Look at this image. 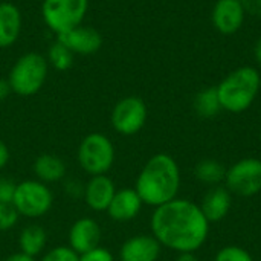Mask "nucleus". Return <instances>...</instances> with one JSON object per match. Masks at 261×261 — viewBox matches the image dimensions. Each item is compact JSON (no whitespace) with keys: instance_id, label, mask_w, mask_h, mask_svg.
Instances as JSON below:
<instances>
[{"instance_id":"22","label":"nucleus","mask_w":261,"mask_h":261,"mask_svg":"<svg viewBox=\"0 0 261 261\" xmlns=\"http://www.w3.org/2000/svg\"><path fill=\"white\" fill-rule=\"evenodd\" d=\"M49 61L57 70H67L73 64V54L64 44L57 41L49 49Z\"/></svg>"},{"instance_id":"11","label":"nucleus","mask_w":261,"mask_h":261,"mask_svg":"<svg viewBox=\"0 0 261 261\" xmlns=\"http://www.w3.org/2000/svg\"><path fill=\"white\" fill-rule=\"evenodd\" d=\"M101 226L92 217L78 219L69 229V245L78 255L99 246L101 242Z\"/></svg>"},{"instance_id":"31","label":"nucleus","mask_w":261,"mask_h":261,"mask_svg":"<svg viewBox=\"0 0 261 261\" xmlns=\"http://www.w3.org/2000/svg\"><path fill=\"white\" fill-rule=\"evenodd\" d=\"M174 261H200L194 254H179Z\"/></svg>"},{"instance_id":"30","label":"nucleus","mask_w":261,"mask_h":261,"mask_svg":"<svg viewBox=\"0 0 261 261\" xmlns=\"http://www.w3.org/2000/svg\"><path fill=\"white\" fill-rule=\"evenodd\" d=\"M3 261H35V258H32V257H29V255H26V254L18 251L15 254H11L9 257H6Z\"/></svg>"},{"instance_id":"33","label":"nucleus","mask_w":261,"mask_h":261,"mask_svg":"<svg viewBox=\"0 0 261 261\" xmlns=\"http://www.w3.org/2000/svg\"><path fill=\"white\" fill-rule=\"evenodd\" d=\"M260 139H261V136H260Z\"/></svg>"},{"instance_id":"3","label":"nucleus","mask_w":261,"mask_h":261,"mask_svg":"<svg viewBox=\"0 0 261 261\" xmlns=\"http://www.w3.org/2000/svg\"><path fill=\"white\" fill-rule=\"evenodd\" d=\"M261 86V76L254 67H240L231 72L219 86L217 93L223 110L242 113L251 107Z\"/></svg>"},{"instance_id":"19","label":"nucleus","mask_w":261,"mask_h":261,"mask_svg":"<svg viewBox=\"0 0 261 261\" xmlns=\"http://www.w3.org/2000/svg\"><path fill=\"white\" fill-rule=\"evenodd\" d=\"M47 245V234L40 225H28L20 231L18 236V249L20 252L35 258L40 255Z\"/></svg>"},{"instance_id":"32","label":"nucleus","mask_w":261,"mask_h":261,"mask_svg":"<svg viewBox=\"0 0 261 261\" xmlns=\"http://www.w3.org/2000/svg\"><path fill=\"white\" fill-rule=\"evenodd\" d=\"M254 52H255V58H257V61L261 64V38L257 41V44H255V49H254Z\"/></svg>"},{"instance_id":"12","label":"nucleus","mask_w":261,"mask_h":261,"mask_svg":"<svg viewBox=\"0 0 261 261\" xmlns=\"http://www.w3.org/2000/svg\"><path fill=\"white\" fill-rule=\"evenodd\" d=\"M161 249V243L153 236H133L122 243L119 249V261H158Z\"/></svg>"},{"instance_id":"2","label":"nucleus","mask_w":261,"mask_h":261,"mask_svg":"<svg viewBox=\"0 0 261 261\" xmlns=\"http://www.w3.org/2000/svg\"><path fill=\"white\" fill-rule=\"evenodd\" d=\"M180 188V170L174 158L165 153L151 156L138 174L135 190L144 205L158 208L174 199Z\"/></svg>"},{"instance_id":"14","label":"nucleus","mask_w":261,"mask_h":261,"mask_svg":"<svg viewBox=\"0 0 261 261\" xmlns=\"http://www.w3.org/2000/svg\"><path fill=\"white\" fill-rule=\"evenodd\" d=\"M142 205L144 203L135 188H122L116 190L106 213L115 222H130L139 216Z\"/></svg>"},{"instance_id":"20","label":"nucleus","mask_w":261,"mask_h":261,"mask_svg":"<svg viewBox=\"0 0 261 261\" xmlns=\"http://www.w3.org/2000/svg\"><path fill=\"white\" fill-rule=\"evenodd\" d=\"M194 174H196L197 180H200L206 185L217 187L222 180H225L226 168L222 165V162H219L216 159H203V161L197 162V165L194 168Z\"/></svg>"},{"instance_id":"28","label":"nucleus","mask_w":261,"mask_h":261,"mask_svg":"<svg viewBox=\"0 0 261 261\" xmlns=\"http://www.w3.org/2000/svg\"><path fill=\"white\" fill-rule=\"evenodd\" d=\"M9 159H11L9 148H8V145L0 139V170H3V168L8 165Z\"/></svg>"},{"instance_id":"21","label":"nucleus","mask_w":261,"mask_h":261,"mask_svg":"<svg viewBox=\"0 0 261 261\" xmlns=\"http://www.w3.org/2000/svg\"><path fill=\"white\" fill-rule=\"evenodd\" d=\"M194 109L196 113L202 118H214L216 115H219V112L223 109L219 99L217 87H208L199 92L194 99Z\"/></svg>"},{"instance_id":"17","label":"nucleus","mask_w":261,"mask_h":261,"mask_svg":"<svg viewBox=\"0 0 261 261\" xmlns=\"http://www.w3.org/2000/svg\"><path fill=\"white\" fill-rule=\"evenodd\" d=\"M32 171L37 177V180L43 184H57L64 179L66 176V164L61 158L55 154H40L34 164Z\"/></svg>"},{"instance_id":"15","label":"nucleus","mask_w":261,"mask_h":261,"mask_svg":"<svg viewBox=\"0 0 261 261\" xmlns=\"http://www.w3.org/2000/svg\"><path fill=\"white\" fill-rule=\"evenodd\" d=\"M245 9L240 0H219L213 11V23L222 34H234L240 29Z\"/></svg>"},{"instance_id":"7","label":"nucleus","mask_w":261,"mask_h":261,"mask_svg":"<svg viewBox=\"0 0 261 261\" xmlns=\"http://www.w3.org/2000/svg\"><path fill=\"white\" fill-rule=\"evenodd\" d=\"M87 8L89 0H44L41 12L46 24L58 35L80 26Z\"/></svg>"},{"instance_id":"4","label":"nucleus","mask_w":261,"mask_h":261,"mask_svg":"<svg viewBox=\"0 0 261 261\" xmlns=\"http://www.w3.org/2000/svg\"><path fill=\"white\" fill-rule=\"evenodd\" d=\"M47 76V60L35 52L20 57L12 66L8 83L11 90L20 96L35 95Z\"/></svg>"},{"instance_id":"16","label":"nucleus","mask_w":261,"mask_h":261,"mask_svg":"<svg viewBox=\"0 0 261 261\" xmlns=\"http://www.w3.org/2000/svg\"><path fill=\"white\" fill-rule=\"evenodd\" d=\"M231 193L225 187H213L203 197L200 210L210 223L223 220L231 210Z\"/></svg>"},{"instance_id":"23","label":"nucleus","mask_w":261,"mask_h":261,"mask_svg":"<svg viewBox=\"0 0 261 261\" xmlns=\"http://www.w3.org/2000/svg\"><path fill=\"white\" fill-rule=\"evenodd\" d=\"M214 261H254V258L245 248L231 245V246L222 248L217 252Z\"/></svg>"},{"instance_id":"10","label":"nucleus","mask_w":261,"mask_h":261,"mask_svg":"<svg viewBox=\"0 0 261 261\" xmlns=\"http://www.w3.org/2000/svg\"><path fill=\"white\" fill-rule=\"evenodd\" d=\"M57 41L64 44L72 54L89 55L99 50L102 44L101 34L89 26H75L63 34L57 35Z\"/></svg>"},{"instance_id":"6","label":"nucleus","mask_w":261,"mask_h":261,"mask_svg":"<svg viewBox=\"0 0 261 261\" xmlns=\"http://www.w3.org/2000/svg\"><path fill=\"white\" fill-rule=\"evenodd\" d=\"M52 205L54 194L46 184L37 179H28L17 184L12 206L18 216L26 219H40L50 211Z\"/></svg>"},{"instance_id":"26","label":"nucleus","mask_w":261,"mask_h":261,"mask_svg":"<svg viewBox=\"0 0 261 261\" xmlns=\"http://www.w3.org/2000/svg\"><path fill=\"white\" fill-rule=\"evenodd\" d=\"M80 261H115L113 254L102 246H96L80 255Z\"/></svg>"},{"instance_id":"9","label":"nucleus","mask_w":261,"mask_h":261,"mask_svg":"<svg viewBox=\"0 0 261 261\" xmlns=\"http://www.w3.org/2000/svg\"><path fill=\"white\" fill-rule=\"evenodd\" d=\"M113 128L124 136L136 135L147 121V106L138 96L122 98L112 110L110 116Z\"/></svg>"},{"instance_id":"25","label":"nucleus","mask_w":261,"mask_h":261,"mask_svg":"<svg viewBox=\"0 0 261 261\" xmlns=\"http://www.w3.org/2000/svg\"><path fill=\"white\" fill-rule=\"evenodd\" d=\"M18 217L20 216L17 214L12 205L0 203V232L9 231L11 228H14L15 223L18 222Z\"/></svg>"},{"instance_id":"29","label":"nucleus","mask_w":261,"mask_h":261,"mask_svg":"<svg viewBox=\"0 0 261 261\" xmlns=\"http://www.w3.org/2000/svg\"><path fill=\"white\" fill-rule=\"evenodd\" d=\"M11 92H12V90H11V86H9L8 80H2V78H0V102L5 101Z\"/></svg>"},{"instance_id":"24","label":"nucleus","mask_w":261,"mask_h":261,"mask_svg":"<svg viewBox=\"0 0 261 261\" xmlns=\"http://www.w3.org/2000/svg\"><path fill=\"white\" fill-rule=\"evenodd\" d=\"M40 261H80V255L70 246H55L49 249Z\"/></svg>"},{"instance_id":"34","label":"nucleus","mask_w":261,"mask_h":261,"mask_svg":"<svg viewBox=\"0 0 261 261\" xmlns=\"http://www.w3.org/2000/svg\"><path fill=\"white\" fill-rule=\"evenodd\" d=\"M260 89H261V86H260Z\"/></svg>"},{"instance_id":"1","label":"nucleus","mask_w":261,"mask_h":261,"mask_svg":"<svg viewBox=\"0 0 261 261\" xmlns=\"http://www.w3.org/2000/svg\"><path fill=\"white\" fill-rule=\"evenodd\" d=\"M150 225L151 236L161 246L177 254H194L210 234V222L200 205L187 199H174L154 208Z\"/></svg>"},{"instance_id":"13","label":"nucleus","mask_w":261,"mask_h":261,"mask_svg":"<svg viewBox=\"0 0 261 261\" xmlns=\"http://www.w3.org/2000/svg\"><path fill=\"white\" fill-rule=\"evenodd\" d=\"M116 193L115 182L107 174L92 176L90 180L84 185V200L92 211L102 213L107 211L113 196Z\"/></svg>"},{"instance_id":"5","label":"nucleus","mask_w":261,"mask_h":261,"mask_svg":"<svg viewBox=\"0 0 261 261\" xmlns=\"http://www.w3.org/2000/svg\"><path fill=\"white\" fill-rule=\"evenodd\" d=\"M76 159L81 170L87 174H107L115 162V145L106 135L90 133L80 142Z\"/></svg>"},{"instance_id":"18","label":"nucleus","mask_w":261,"mask_h":261,"mask_svg":"<svg viewBox=\"0 0 261 261\" xmlns=\"http://www.w3.org/2000/svg\"><path fill=\"white\" fill-rule=\"evenodd\" d=\"M21 15L15 5L0 3V47L11 46L20 34Z\"/></svg>"},{"instance_id":"8","label":"nucleus","mask_w":261,"mask_h":261,"mask_svg":"<svg viewBox=\"0 0 261 261\" xmlns=\"http://www.w3.org/2000/svg\"><path fill=\"white\" fill-rule=\"evenodd\" d=\"M226 190L240 197H252L261 191V161L245 158L232 164L225 174Z\"/></svg>"},{"instance_id":"27","label":"nucleus","mask_w":261,"mask_h":261,"mask_svg":"<svg viewBox=\"0 0 261 261\" xmlns=\"http://www.w3.org/2000/svg\"><path fill=\"white\" fill-rule=\"evenodd\" d=\"M17 182L12 179H0V203H8L12 205L14 194H15Z\"/></svg>"}]
</instances>
